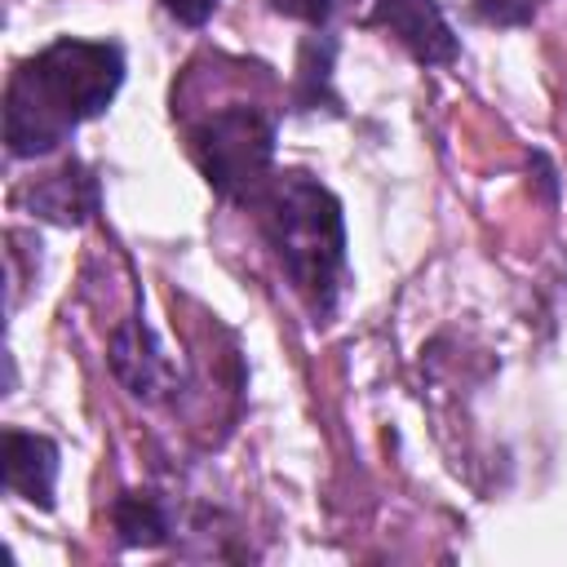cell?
Listing matches in <instances>:
<instances>
[{
    "mask_svg": "<svg viewBox=\"0 0 567 567\" xmlns=\"http://www.w3.org/2000/svg\"><path fill=\"white\" fill-rule=\"evenodd\" d=\"M124 84V53L111 40H53L18 62L4 89L9 155L31 159L62 146L84 120L102 115Z\"/></svg>",
    "mask_w": 567,
    "mask_h": 567,
    "instance_id": "1",
    "label": "cell"
},
{
    "mask_svg": "<svg viewBox=\"0 0 567 567\" xmlns=\"http://www.w3.org/2000/svg\"><path fill=\"white\" fill-rule=\"evenodd\" d=\"M252 208L292 292L315 319H328L346 279V217L337 195L310 173H279L261 186Z\"/></svg>",
    "mask_w": 567,
    "mask_h": 567,
    "instance_id": "2",
    "label": "cell"
},
{
    "mask_svg": "<svg viewBox=\"0 0 567 567\" xmlns=\"http://www.w3.org/2000/svg\"><path fill=\"white\" fill-rule=\"evenodd\" d=\"M190 159L204 173V182L226 199H257L270 182L275 159V120L261 106L226 102L208 115H199L186 133Z\"/></svg>",
    "mask_w": 567,
    "mask_h": 567,
    "instance_id": "3",
    "label": "cell"
},
{
    "mask_svg": "<svg viewBox=\"0 0 567 567\" xmlns=\"http://www.w3.org/2000/svg\"><path fill=\"white\" fill-rule=\"evenodd\" d=\"M106 359H111V372L115 381L133 394V399H146V403H159L168 399L182 377L173 368V359L164 354L159 337L142 323V319H124L115 332H111V346H106Z\"/></svg>",
    "mask_w": 567,
    "mask_h": 567,
    "instance_id": "4",
    "label": "cell"
},
{
    "mask_svg": "<svg viewBox=\"0 0 567 567\" xmlns=\"http://www.w3.org/2000/svg\"><path fill=\"white\" fill-rule=\"evenodd\" d=\"M372 27L390 31L416 62L425 66H447L456 58V35L434 0H377L372 4Z\"/></svg>",
    "mask_w": 567,
    "mask_h": 567,
    "instance_id": "5",
    "label": "cell"
},
{
    "mask_svg": "<svg viewBox=\"0 0 567 567\" xmlns=\"http://www.w3.org/2000/svg\"><path fill=\"white\" fill-rule=\"evenodd\" d=\"M4 483L35 509H53L58 443L31 430H4Z\"/></svg>",
    "mask_w": 567,
    "mask_h": 567,
    "instance_id": "6",
    "label": "cell"
},
{
    "mask_svg": "<svg viewBox=\"0 0 567 567\" xmlns=\"http://www.w3.org/2000/svg\"><path fill=\"white\" fill-rule=\"evenodd\" d=\"M22 199L31 204L35 217L44 221H58V226H80L97 213V177L80 164V159H66L58 173L40 177L35 186L22 190Z\"/></svg>",
    "mask_w": 567,
    "mask_h": 567,
    "instance_id": "7",
    "label": "cell"
},
{
    "mask_svg": "<svg viewBox=\"0 0 567 567\" xmlns=\"http://www.w3.org/2000/svg\"><path fill=\"white\" fill-rule=\"evenodd\" d=\"M111 527L120 545H164L173 532V514L155 492H120L111 505Z\"/></svg>",
    "mask_w": 567,
    "mask_h": 567,
    "instance_id": "8",
    "label": "cell"
},
{
    "mask_svg": "<svg viewBox=\"0 0 567 567\" xmlns=\"http://www.w3.org/2000/svg\"><path fill=\"white\" fill-rule=\"evenodd\" d=\"M328 71H332V40H306L301 44V75H297V102L319 106V93H328Z\"/></svg>",
    "mask_w": 567,
    "mask_h": 567,
    "instance_id": "9",
    "label": "cell"
},
{
    "mask_svg": "<svg viewBox=\"0 0 567 567\" xmlns=\"http://www.w3.org/2000/svg\"><path fill=\"white\" fill-rule=\"evenodd\" d=\"M474 13L492 27H523L532 22V13L540 9V0H470Z\"/></svg>",
    "mask_w": 567,
    "mask_h": 567,
    "instance_id": "10",
    "label": "cell"
},
{
    "mask_svg": "<svg viewBox=\"0 0 567 567\" xmlns=\"http://www.w3.org/2000/svg\"><path fill=\"white\" fill-rule=\"evenodd\" d=\"M341 4H346V0H270L275 13H284V18H301V22H310V27H323Z\"/></svg>",
    "mask_w": 567,
    "mask_h": 567,
    "instance_id": "11",
    "label": "cell"
},
{
    "mask_svg": "<svg viewBox=\"0 0 567 567\" xmlns=\"http://www.w3.org/2000/svg\"><path fill=\"white\" fill-rule=\"evenodd\" d=\"M217 4H221V0H164V9H168L177 22H186V27H199V22H208Z\"/></svg>",
    "mask_w": 567,
    "mask_h": 567,
    "instance_id": "12",
    "label": "cell"
}]
</instances>
